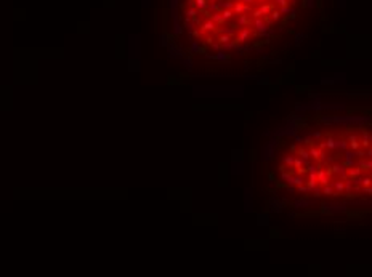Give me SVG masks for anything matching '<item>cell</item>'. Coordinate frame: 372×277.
I'll use <instances>...</instances> for the list:
<instances>
[{"instance_id": "cell-1", "label": "cell", "mask_w": 372, "mask_h": 277, "mask_svg": "<svg viewBox=\"0 0 372 277\" xmlns=\"http://www.w3.org/2000/svg\"><path fill=\"white\" fill-rule=\"evenodd\" d=\"M185 26L196 37L233 48L270 31L295 0H188ZM217 44L215 48H218Z\"/></svg>"}]
</instances>
